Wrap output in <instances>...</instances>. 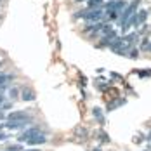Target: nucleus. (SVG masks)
<instances>
[{"mask_svg": "<svg viewBox=\"0 0 151 151\" xmlns=\"http://www.w3.org/2000/svg\"><path fill=\"white\" fill-rule=\"evenodd\" d=\"M14 78H16L14 73H0V87L5 89V85H7L9 82H12Z\"/></svg>", "mask_w": 151, "mask_h": 151, "instance_id": "11", "label": "nucleus"}, {"mask_svg": "<svg viewBox=\"0 0 151 151\" xmlns=\"http://www.w3.org/2000/svg\"><path fill=\"white\" fill-rule=\"evenodd\" d=\"M141 50L151 52V40L148 38V37H144V38H142V42H141Z\"/></svg>", "mask_w": 151, "mask_h": 151, "instance_id": "14", "label": "nucleus"}, {"mask_svg": "<svg viewBox=\"0 0 151 151\" xmlns=\"http://www.w3.org/2000/svg\"><path fill=\"white\" fill-rule=\"evenodd\" d=\"M19 99L30 103V101H35V99H37V94H35V91L30 89V87H23L21 92H19Z\"/></svg>", "mask_w": 151, "mask_h": 151, "instance_id": "7", "label": "nucleus"}, {"mask_svg": "<svg viewBox=\"0 0 151 151\" xmlns=\"http://www.w3.org/2000/svg\"><path fill=\"white\" fill-rule=\"evenodd\" d=\"M19 89H16V87H12V89H11V91H9V96H7V97H11V101H14V99H17V97H19Z\"/></svg>", "mask_w": 151, "mask_h": 151, "instance_id": "16", "label": "nucleus"}, {"mask_svg": "<svg viewBox=\"0 0 151 151\" xmlns=\"http://www.w3.org/2000/svg\"><path fill=\"white\" fill-rule=\"evenodd\" d=\"M31 116L28 118H23V120H12V122H5V129H9V130H14V129H24L26 125H30L31 123Z\"/></svg>", "mask_w": 151, "mask_h": 151, "instance_id": "5", "label": "nucleus"}, {"mask_svg": "<svg viewBox=\"0 0 151 151\" xmlns=\"http://www.w3.org/2000/svg\"><path fill=\"white\" fill-rule=\"evenodd\" d=\"M94 151H101V150H94Z\"/></svg>", "mask_w": 151, "mask_h": 151, "instance_id": "25", "label": "nucleus"}, {"mask_svg": "<svg viewBox=\"0 0 151 151\" xmlns=\"http://www.w3.org/2000/svg\"><path fill=\"white\" fill-rule=\"evenodd\" d=\"M87 7H89V9H99V7H104V0H87Z\"/></svg>", "mask_w": 151, "mask_h": 151, "instance_id": "13", "label": "nucleus"}, {"mask_svg": "<svg viewBox=\"0 0 151 151\" xmlns=\"http://www.w3.org/2000/svg\"><path fill=\"white\" fill-rule=\"evenodd\" d=\"M47 142V136H45V132H40V134H37V136H33L26 142V144H30V146H38V144H45Z\"/></svg>", "mask_w": 151, "mask_h": 151, "instance_id": "10", "label": "nucleus"}, {"mask_svg": "<svg viewBox=\"0 0 151 151\" xmlns=\"http://www.w3.org/2000/svg\"><path fill=\"white\" fill-rule=\"evenodd\" d=\"M116 37H118V33H116L115 30L108 31V33H104V35H103V38H101V42L97 44V47H99V49H101V47H109V44H111Z\"/></svg>", "mask_w": 151, "mask_h": 151, "instance_id": "6", "label": "nucleus"}, {"mask_svg": "<svg viewBox=\"0 0 151 151\" xmlns=\"http://www.w3.org/2000/svg\"><path fill=\"white\" fill-rule=\"evenodd\" d=\"M9 137H11V134H5V132L0 130V141H5V139H9Z\"/></svg>", "mask_w": 151, "mask_h": 151, "instance_id": "20", "label": "nucleus"}, {"mask_svg": "<svg viewBox=\"0 0 151 151\" xmlns=\"http://www.w3.org/2000/svg\"><path fill=\"white\" fill-rule=\"evenodd\" d=\"M122 38H123V42H125L127 45H134V44L137 42V38H139V35H137L136 31H134V33H129V35L122 37Z\"/></svg>", "mask_w": 151, "mask_h": 151, "instance_id": "12", "label": "nucleus"}, {"mask_svg": "<svg viewBox=\"0 0 151 151\" xmlns=\"http://www.w3.org/2000/svg\"><path fill=\"white\" fill-rule=\"evenodd\" d=\"M94 116H96V118H97V120L101 122V123H103V122H104V116H103V111H101V109H99V108H94Z\"/></svg>", "mask_w": 151, "mask_h": 151, "instance_id": "18", "label": "nucleus"}, {"mask_svg": "<svg viewBox=\"0 0 151 151\" xmlns=\"http://www.w3.org/2000/svg\"><path fill=\"white\" fill-rule=\"evenodd\" d=\"M0 120H5V115H4V111H0Z\"/></svg>", "mask_w": 151, "mask_h": 151, "instance_id": "23", "label": "nucleus"}, {"mask_svg": "<svg viewBox=\"0 0 151 151\" xmlns=\"http://www.w3.org/2000/svg\"><path fill=\"white\" fill-rule=\"evenodd\" d=\"M139 5H141V0H132V2H129V4L123 7V11L120 12V17H118V19H120V23H118L120 26H123V24L127 23V19L134 14V12H137Z\"/></svg>", "mask_w": 151, "mask_h": 151, "instance_id": "2", "label": "nucleus"}, {"mask_svg": "<svg viewBox=\"0 0 151 151\" xmlns=\"http://www.w3.org/2000/svg\"><path fill=\"white\" fill-rule=\"evenodd\" d=\"M75 2H87V0H75Z\"/></svg>", "mask_w": 151, "mask_h": 151, "instance_id": "24", "label": "nucleus"}, {"mask_svg": "<svg viewBox=\"0 0 151 151\" xmlns=\"http://www.w3.org/2000/svg\"><path fill=\"white\" fill-rule=\"evenodd\" d=\"M5 151H23V142H19V144H11V146H7Z\"/></svg>", "mask_w": 151, "mask_h": 151, "instance_id": "17", "label": "nucleus"}, {"mask_svg": "<svg viewBox=\"0 0 151 151\" xmlns=\"http://www.w3.org/2000/svg\"><path fill=\"white\" fill-rule=\"evenodd\" d=\"M5 101H7V97H5V96H4V92H0V106L4 104V103H5Z\"/></svg>", "mask_w": 151, "mask_h": 151, "instance_id": "21", "label": "nucleus"}, {"mask_svg": "<svg viewBox=\"0 0 151 151\" xmlns=\"http://www.w3.org/2000/svg\"><path fill=\"white\" fill-rule=\"evenodd\" d=\"M137 23H136V28L139 26H142L144 23H146V19H148V16H150V9H137Z\"/></svg>", "mask_w": 151, "mask_h": 151, "instance_id": "9", "label": "nucleus"}, {"mask_svg": "<svg viewBox=\"0 0 151 151\" xmlns=\"http://www.w3.org/2000/svg\"><path fill=\"white\" fill-rule=\"evenodd\" d=\"M11 108H12V101H5L4 104L0 106V109H2V111H4V109H11Z\"/></svg>", "mask_w": 151, "mask_h": 151, "instance_id": "19", "label": "nucleus"}, {"mask_svg": "<svg viewBox=\"0 0 151 151\" xmlns=\"http://www.w3.org/2000/svg\"><path fill=\"white\" fill-rule=\"evenodd\" d=\"M139 73V76H150L151 75V71H137Z\"/></svg>", "mask_w": 151, "mask_h": 151, "instance_id": "22", "label": "nucleus"}, {"mask_svg": "<svg viewBox=\"0 0 151 151\" xmlns=\"http://www.w3.org/2000/svg\"><path fill=\"white\" fill-rule=\"evenodd\" d=\"M40 132H42L40 127H37V125H35V127H30V129H26L24 132H21V134L17 136V141H19V142H28L31 137L37 136V134H40Z\"/></svg>", "mask_w": 151, "mask_h": 151, "instance_id": "4", "label": "nucleus"}, {"mask_svg": "<svg viewBox=\"0 0 151 151\" xmlns=\"http://www.w3.org/2000/svg\"><path fill=\"white\" fill-rule=\"evenodd\" d=\"M0 2H2V0H0Z\"/></svg>", "mask_w": 151, "mask_h": 151, "instance_id": "27", "label": "nucleus"}, {"mask_svg": "<svg viewBox=\"0 0 151 151\" xmlns=\"http://www.w3.org/2000/svg\"><path fill=\"white\" fill-rule=\"evenodd\" d=\"M150 139H151V134H150Z\"/></svg>", "mask_w": 151, "mask_h": 151, "instance_id": "26", "label": "nucleus"}, {"mask_svg": "<svg viewBox=\"0 0 151 151\" xmlns=\"http://www.w3.org/2000/svg\"><path fill=\"white\" fill-rule=\"evenodd\" d=\"M30 115H28V111L26 109H19V111H12V113H9L7 116H5V120L7 122H12V120H23V118H28Z\"/></svg>", "mask_w": 151, "mask_h": 151, "instance_id": "8", "label": "nucleus"}, {"mask_svg": "<svg viewBox=\"0 0 151 151\" xmlns=\"http://www.w3.org/2000/svg\"><path fill=\"white\" fill-rule=\"evenodd\" d=\"M125 5H127V0H109L108 4H104L103 9H104V14H108V12H118L120 14Z\"/></svg>", "mask_w": 151, "mask_h": 151, "instance_id": "3", "label": "nucleus"}, {"mask_svg": "<svg viewBox=\"0 0 151 151\" xmlns=\"http://www.w3.org/2000/svg\"><path fill=\"white\" fill-rule=\"evenodd\" d=\"M75 19H83L85 23H92V21H101L103 17H104V9L103 7H99V9H83V11H78L75 12L73 16Z\"/></svg>", "mask_w": 151, "mask_h": 151, "instance_id": "1", "label": "nucleus"}, {"mask_svg": "<svg viewBox=\"0 0 151 151\" xmlns=\"http://www.w3.org/2000/svg\"><path fill=\"white\" fill-rule=\"evenodd\" d=\"M137 56H139V50H137L136 47L132 45L129 50H127V58H130V59H136Z\"/></svg>", "mask_w": 151, "mask_h": 151, "instance_id": "15", "label": "nucleus"}]
</instances>
